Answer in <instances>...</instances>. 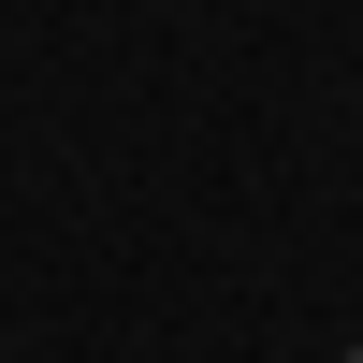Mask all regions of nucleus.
Wrapping results in <instances>:
<instances>
[{
  "mask_svg": "<svg viewBox=\"0 0 363 363\" xmlns=\"http://www.w3.org/2000/svg\"><path fill=\"white\" fill-rule=\"evenodd\" d=\"M349 363H363V349H349Z\"/></svg>",
  "mask_w": 363,
  "mask_h": 363,
  "instance_id": "obj_1",
  "label": "nucleus"
}]
</instances>
